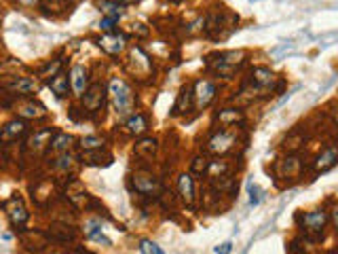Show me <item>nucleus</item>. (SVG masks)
I'll return each instance as SVG.
<instances>
[{
  "label": "nucleus",
  "instance_id": "f257e3e1",
  "mask_svg": "<svg viewBox=\"0 0 338 254\" xmlns=\"http://www.w3.org/2000/svg\"><path fill=\"white\" fill-rule=\"evenodd\" d=\"M108 93H110L114 110H117L119 117H131L133 106H136V95H133L131 87L127 85V81L114 76L110 81V87H108Z\"/></svg>",
  "mask_w": 338,
  "mask_h": 254
},
{
  "label": "nucleus",
  "instance_id": "f03ea898",
  "mask_svg": "<svg viewBox=\"0 0 338 254\" xmlns=\"http://www.w3.org/2000/svg\"><path fill=\"white\" fill-rule=\"evenodd\" d=\"M330 216L326 210H311V212H304L298 216V222L300 227L304 229V233L313 235V237H319L326 231V225H328Z\"/></svg>",
  "mask_w": 338,
  "mask_h": 254
},
{
  "label": "nucleus",
  "instance_id": "7ed1b4c3",
  "mask_svg": "<svg viewBox=\"0 0 338 254\" xmlns=\"http://www.w3.org/2000/svg\"><path fill=\"white\" fill-rule=\"evenodd\" d=\"M2 210H4L6 218L11 220L13 227H23L25 222H28V218H30L28 208L23 206V199H21V197H19L17 193L11 195L9 199L2 201Z\"/></svg>",
  "mask_w": 338,
  "mask_h": 254
},
{
  "label": "nucleus",
  "instance_id": "20e7f679",
  "mask_svg": "<svg viewBox=\"0 0 338 254\" xmlns=\"http://www.w3.org/2000/svg\"><path fill=\"white\" fill-rule=\"evenodd\" d=\"M235 144H237V133L224 127V129L216 131L214 136L209 138L207 148H209V152H214V155H224V152L233 150Z\"/></svg>",
  "mask_w": 338,
  "mask_h": 254
},
{
  "label": "nucleus",
  "instance_id": "39448f33",
  "mask_svg": "<svg viewBox=\"0 0 338 254\" xmlns=\"http://www.w3.org/2000/svg\"><path fill=\"white\" fill-rule=\"evenodd\" d=\"M106 87L101 85V83H93V85H89V89L82 95V108H85L87 112H98L104 108L106 104Z\"/></svg>",
  "mask_w": 338,
  "mask_h": 254
},
{
  "label": "nucleus",
  "instance_id": "423d86ee",
  "mask_svg": "<svg viewBox=\"0 0 338 254\" xmlns=\"http://www.w3.org/2000/svg\"><path fill=\"white\" fill-rule=\"evenodd\" d=\"M127 66H129V70L133 74L148 76L150 70H152V60H150V55L146 53L142 47H133L131 53H129V62H127Z\"/></svg>",
  "mask_w": 338,
  "mask_h": 254
},
{
  "label": "nucleus",
  "instance_id": "0eeeda50",
  "mask_svg": "<svg viewBox=\"0 0 338 254\" xmlns=\"http://www.w3.org/2000/svg\"><path fill=\"white\" fill-rule=\"evenodd\" d=\"M131 182H133V189H136L139 195H157L159 189H161L159 178L148 174V171H136L131 178Z\"/></svg>",
  "mask_w": 338,
  "mask_h": 254
},
{
  "label": "nucleus",
  "instance_id": "6e6552de",
  "mask_svg": "<svg viewBox=\"0 0 338 254\" xmlns=\"http://www.w3.org/2000/svg\"><path fill=\"white\" fill-rule=\"evenodd\" d=\"M98 47H101L110 55H119L127 47V36L123 32H108V34L98 38Z\"/></svg>",
  "mask_w": 338,
  "mask_h": 254
},
{
  "label": "nucleus",
  "instance_id": "1a4fd4ad",
  "mask_svg": "<svg viewBox=\"0 0 338 254\" xmlns=\"http://www.w3.org/2000/svg\"><path fill=\"white\" fill-rule=\"evenodd\" d=\"M243 57H245V51H228V53H222V55H218V60H216V70H218L222 76H228L241 62H243Z\"/></svg>",
  "mask_w": 338,
  "mask_h": 254
},
{
  "label": "nucleus",
  "instance_id": "9d476101",
  "mask_svg": "<svg viewBox=\"0 0 338 254\" xmlns=\"http://www.w3.org/2000/svg\"><path fill=\"white\" fill-rule=\"evenodd\" d=\"M2 87L9 93H15V95H28L32 91H36V83L28 79V76H9V79H4Z\"/></svg>",
  "mask_w": 338,
  "mask_h": 254
},
{
  "label": "nucleus",
  "instance_id": "9b49d317",
  "mask_svg": "<svg viewBox=\"0 0 338 254\" xmlns=\"http://www.w3.org/2000/svg\"><path fill=\"white\" fill-rule=\"evenodd\" d=\"M216 95V85L207 79H199L195 83V106L205 108Z\"/></svg>",
  "mask_w": 338,
  "mask_h": 254
},
{
  "label": "nucleus",
  "instance_id": "f8f14e48",
  "mask_svg": "<svg viewBox=\"0 0 338 254\" xmlns=\"http://www.w3.org/2000/svg\"><path fill=\"white\" fill-rule=\"evenodd\" d=\"M302 171V159L298 155H288L277 163V176L279 178H296Z\"/></svg>",
  "mask_w": 338,
  "mask_h": 254
},
{
  "label": "nucleus",
  "instance_id": "ddd939ff",
  "mask_svg": "<svg viewBox=\"0 0 338 254\" xmlns=\"http://www.w3.org/2000/svg\"><path fill=\"white\" fill-rule=\"evenodd\" d=\"M66 197H68V201L72 203V206H76V208H89V203H91V197H89L87 189L82 187L79 180H72L68 184Z\"/></svg>",
  "mask_w": 338,
  "mask_h": 254
},
{
  "label": "nucleus",
  "instance_id": "4468645a",
  "mask_svg": "<svg viewBox=\"0 0 338 254\" xmlns=\"http://www.w3.org/2000/svg\"><path fill=\"white\" fill-rule=\"evenodd\" d=\"M336 163H338V148L336 146H328V148H323L319 155L315 157L313 171L315 174H323V171H328L330 168H334Z\"/></svg>",
  "mask_w": 338,
  "mask_h": 254
},
{
  "label": "nucleus",
  "instance_id": "2eb2a0df",
  "mask_svg": "<svg viewBox=\"0 0 338 254\" xmlns=\"http://www.w3.org/2000/svg\"><path fill=\"white\" fill-rule=\"evenodd\" d=\"M70 83H72V91L79 95V98H82L85 91L89 89V72H87V68L80 66V64L72 66V70H70Z\"/></svg>",
  "mask_w": 338,
  "mask_h": 254
},
{
  "label": "nucleus",
  "instance_id": "dca6fc26",
  "mask_svg": "<svg viewBox=\"0 0 338 254\" xmlns=\"http://www.w3.org/2000/svg\"><path fill=\"white\" fill-rule=\"evenodd\" d=\"M193 100H195V87H182L180 89V93H178V100H176V104H174V117H182V114H186L190 108H193Z\"/></svg>",
  "mask_w": 338,
  "mask_h": 254
},
{
  "label": "nucleus",
  "instance_id": "f3484780",
  "mask_svg": "<svg viewBox=\"0 0 338 254\" xmlns=\"http://www.w3.org/2000/svg\"><path fill=\"white\" fill-rule=\"evenodd\" d=\"M25 131H28V123L23 119H11L2 127V140L4 142H13V140L21 138Z\"/></svg>",
  "mask_w": 338,
  "mask_h": 254
},
{
  "label": "nucleus",
  "instance_id": "a211bd4d",
  "mask_svg": "<svg viewBox=\"0 0 338 254\" xmlns=\"http://www.w3.org/2000/svg\"><path fill=\"white\" fill-rule=\"evenodd\" d=\"M125 129L127 133H131V136H142L148 129V117H146L144 112H133L129 119L125 121Z\"/></svg>",
  "mask_w": 338,
  "mask_h": 254
},
{
  "label": "nucleus",
  "instance_id": "6ab92c4d",
  "mask_svg": "<svg viewBox=\"0 0 338 254\" xmlns=\"http://www.w3.org/2000/svg\"><path fill=\"white\" fill-rule=\"evenodd\" d=\"M15 110H17L19 117H23V119H42L44 114H47V108L42 104H38V102H32V100L15 106Z\"/></svg>",
  "mask_w": 338,
  "mask_h": 254
},
{
  "label": "nucleus",
  "instance_id": "aec40b11",
  "mask_svg": "<svg viewBox=\"0 0 338 254\" xmlns=\"http://www.w3.org/2000/svg\"><path fill=\"white\" fill-rule=\"evenodd\" d=\"M49 87H51V91H53L57 98H66L68 91H70V87H72V83H70V74H66V72L55 74L53 79H49Z\"/></svg>",
  "mask_w": 338,
  "mask_h": 254
},
{
  "label": "nucleus",
  "instance_id": "412c9836",
  "mask_svg": "<svg viewBox=\"0 0 338 254\" xmlns=\"http://www.w3.org/2000/svg\"><path fill=\"white\" fill-rule=\"evenodd\" d=\"M178 190H180V197L184 203H193L195 201V180L190 178V174H180L178 178Z\"/></svg>",
  "mask_w": 338,
  "mask_h": 254
},
{
  "label": "nucleus",
  "instance_id": "4be33fe9",
  "mask_svg": "<svg viewBox=\"0 0 338 254\" xmlns=\"http://www.w3.org/2000/svg\"><path fill=\"white\" fill-rule=\"evenodd\" d=\"M216 121L222 125V127H233L243 121V112L239 110V108H224V110H220L216 114Z\"/></svg>",
  "mask_w": 338,
  "mask_h": 254
},
{
  "label": "nucleus",
  "instance_id": "5701e85b",
  "mask_svg": "<svg viewBox=\"0 0 338 254\" xmlns=\"http://www.w3.org/2000/svg\"><path fill=\"white\" fill-rule=\"evenodd\" d=\"M51 140H53V131H51V129L36 131L34 136L28 140V150H32V152H40L44 146L51 144Z\"/></svg>",
  "mask_w": 338,
  "mask_h": 254
},
{
  "label": "nucleus",
  "instance_id": "b1692460",
  "mask_svg": "<svg viewBox=\"0 0 338 254\" xmlns=\"http://www.w3.org/2000/svg\"><path fill=\"white\" fill-rule=\"evenodd\" d=\"M275 79L277 76L273 74V70H269V68H254L252 70V81L256 83V87H260V89L273 87Z\"/></svg>",
  "mask_w": 338,
  "mask_h": 254
},
{
  "label": "nucleus",
  "instance_id": "393cba45",
  "mask_svg": "<svg viewBox=\"0 0 338 254\" xmlns=\"http://www.w3.org/2000/svg\"><path fill=\"white\" fill-rule=\"evenodd\" d=\"M157 138H142V140H138L136 146H133V150H136V155L139 157H144V159H152V155L157 152Z\"/></svg>",
  "mask_w": 338,
  "mask_h": 254
},
{
  "label": "nucleus",
  "instance_id": "a878e982",
  "mask_svg": "<svg viewBox=\"0 0 338 254\" xmlns=\"http://www.w3.org/2000/svg\"><path fill=\"white\" fill-rule=\"evenodd\" d=\"M49 237L60 239V241H72L74 229L68 227V225H53V227H49Z\"/></svg>",
  "mask_w": 338,
  "mask_h": 254
},
{
  "label": "nucleus",
  "instance_id": "bb28decb",
  "mask_svg": "<svg viewBox=\"0 0 338 254\" xmlns=\"http://www.w3.org/2000/svg\"><path fill=\"white\" fill-rule=\"evenodd\" d=\"M70 142H72V136H68V133H55L53 140H51V144H49V150H53V152H68Z\"/></svg>",
  "mask_w": 338,
  "mask_h": 254
},
{
  "label": "nucleus",
  "instance_id": "cd10ccee",
  "mask_svg": "<svg viewBox=\"0 0 338 254\" xmlns=\"http://www.w3.org/2000/svg\"><path fill=\"white\" fill-rule=\"evenodd\" d=\"M98 4H99V9L106 13V17H114V19H119V17L125 13V11H123L125 6L120 4V2H110V0H99Z\"/></svg>",
  "mask_w": 338,
  "mask_h": 254
},
{
  "label": "nucleus",
  "instance_id": "c85d7f7f",
  "mask_svg": "<svg viewBox=\"0 0 338 254\" xmlns=\"http://www.w3.org/2000/svg\"><path fill=\"white\" fill-rule=\"evenodd\" d=\"M85 233H87L89 239H95V241H101L104 246H110V239H108L106 235L101 233V229H99L98 222H89L87 229H85Z\"/></svg>",
  "mask_w": 338,
  "mask_h": 254
},
{
  "label": "nucleus",
  "instance_id": "c756f323",
  "mask_svg": "<svg viewBox=\"0 0 338 254\" xmlns=\"http://www.w3.org/2000/svg\"><path fill=\"white\" fill-rule=\"evenodd\" d=\"M72 165H74V157L70 155V152H60V157L53 161V168L60 169V171H68Z\"/></svg>",
  "mask_w": 338,
  "mask_h": 254
},
{
  "label": "nucleus",
  "instance_id": "7c9ffc66",
  "mask_svg": "<svg viewBox=\"0 0 338 254\" xmlns=\"http://www.w3.org/2000/svg\"><path fill=\"white\" fill-rule=\"evenodd\" d=\"M101 146H104V138H99V136H87V138L80 140L82 150H98Z\"/></svg>",
  "mask_w": 338,
  "mask_h": 254
},
{
  "label": "nucleus",
  "instance_id": "2f4dec72",
  "mask_svg": "<svg viewBox=\"0 0 338 254\" xmlns=\"http://www.w3.org/2000/svg\"><path fill=\"white\" fill-rule=\"evenodd\" d=\"M209 165H212V161L207 157H195L190 163V169H193V174H205V171H209Z\"/></svg>",
  "mask_w": 338,
  "mask_h": 254
},
{
  "label": "nucleus",
  "instance_id": "473e14b6",
  "mask_svg": "<svg viewBox=\"0 0 338 254\" xmlns=\"http://www.w3.org/2000/svg\"><path fill=\"white\" fill-rule=\"evenodd\" d=\"M61 64H63V62L60 60V57H57V60H55L53 64H49L47 68H42V70H40V76H42V79H53L55 74H60V72H61V70H60V68H61Z\"/></svg>",
  "mask_w": 338,
  "mask_h": 254
},
{
  "label": "nucleus",
  "instance_id": "72a5a7b5",
  "mask_svg": "<svg viewBox=\"0 0 338 254\" xmlns=\"http://www.w3.org/2000/svg\"><path fill=\"white\" fill-rule=\"evenodd\" d=\"M139 252H142V254H165L161 250V246H157L155 241H150V239H142V241H139Z\"/></svg>",
  "mask_w": 338,
  "mask_h": 254
},
{
  "label": "nucleus",
  "instance_id": "f704fd0d",
  "mask_svg": "<svg viewBox=\"0 0 338 254\" xmlns=\"http://www.w3.org/2000/svg\"><path fill=\"white\" fill-rule=\"evenodd\" d=\"M260 199H262V197H260V189L256 184H250V203L252 206H258Z\"/></svg>",
  "mask_w": 338,
  "mask_h": 254
},
{
  "label": "nucleus",
  "instance_id": "c9c22d12",
  "mask_svg": "<svg viewBox=\"0 0 338 254\" xmlns=\"http://www.w3.org/2000/svg\"><path fill=\"white\" fill-rule=\"evenodd\" d=\"M114 23H117V19H114V17H104L99 21V28L106 30V32H114Z\"/></svg>",
  "mask_w": 338,
  "mask_h": 254
},
{
  "label": "nucleus",
  "instance_id": "e433bc0d",
  "mask_svg": "<svg viewBox=\"0 0 338 254\" xmlns=\"http://www.w3.org/2000/svg\"><path fill=\"white\" fill-rule=\"evenodd\" d=\"M131 32L133 34H138V36H148V28H146L144 23H139V21L131 23Z\"/></svg>",
  "mask_w": 338,
  "mask_h": 254
},
{
  "label": "nucleus",
  "instance_id": "4c0bfd02",
  "mask_svg": "<svg viewBox=\"0 0 338 254\" xmlns=\"http://www.w3.org/2000/svg\"><path fill=\"white\" fill-rule=\"evenodd\" d=\"M214 250H216V254H228V252H231V250H233V244H231V241H224V244L216 246V248H214Z\"/></svg>",
  "mask_w": 338,
  "mask_h": 254
},
{
  "label": "nucleus",
  "instance_id": "58836bf2",
  "mask_svg": "<svg viewBox=\"0 0 338 254\" xmlns=\"http://www.w3.org/2000/svg\"><path fill=\"white\" fill-rule=\"evenodd\" d=\"M330 220L334 222V229H336V233H338V203L332 208V212H330Z\"/></svg>",
  "mask_w": 338,
  "mask_h": 254
},
{
  "label": "nucleus",
  "instance_id": "ea45409f",
  "mask_svg": "<svg viewBox=\"0 0 338 254\" xmlns=\"http://www.w3.org/2000/svg\"><path fill=\"white\" fill-rule=\"evenodd\" d=\"M17 4H21V6H25V9H32V6H36L40 0H15Z\"/></svg>",
  "mask_w": 338,
  "mask_h": 254
},
{
  "label": "nucleus",
  "instance_id": "a19ab883",
  "mask_svg": "<svg viewBox=\"0 0 338 254\" xmlns=\"http://www.w3.org/2000/svg\"><path fill=\"white\" fill-rule=\"evenodd\" d=\"M332 117H334V123L338 125V106H334V110H332Z\"/></svg>",
  "mask_w": 338,
  "mask_h": 254
},
{
  "label": "nucleus",
  "instance_id": "79ce46f5",
  "mask_svg": "<svg viewBox=\"0 0 338 254\" xmlns=\"http://www.w3.org/2000/svg\"><path fill=\"white\" fill-rule=\"evenodd\" d=\"M120 4H129V2H136V0H119Z\"/></svg>",
  "mask_w": 338,
  "mask_h": 254
},
{
  "label": "nucleus",
  "instance_id": "37998d69",
  "mask_svg": "<svg viewBox=\"0 0 338 254\" xmlns=\"http://www.w3.org/2000/svg\"><path fill=\"white\" fill-rule=\"evenodd\" d=\"M167 2H171V4H180L182 0H167Z\"/></svg>",
  "mask_w": 338,
  "mask_h": 254
},
{
  "label": "nucleus",
  "instance_id": "c03bdc74",
  "mask_svg": "<svg viewBox=\"0 0 338 254\" xmlns=\"http://www.w3.org/2000/svg\"><path fill=\"white\" fill-rule=\"evenodd\" d=\"M66 2H68V4H74V2H79V0H66Z\"/></svg>",
  "mask_w": 338,
  "mask_h": 254
}]
</instances>
